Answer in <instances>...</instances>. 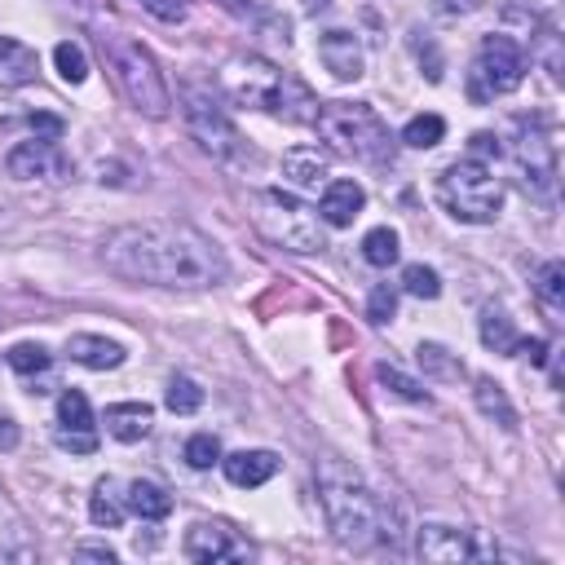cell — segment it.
I'll return each instance as SVG.
<instances>
[{
  "label": "cell",
  "instance_id": "1",
  "mask_svg": "<svg viewBox=\"0 0 565 565\" xmlns=\"http://www.w3.org/2000/svg\"><path fill=\"white\" fill-rule=\"evenodd\" d=\"M102 265L124 282L177 291H203L230 274L221 243L185 221H141L110 230L102 238Z\"/></svg>",
  "mask_w": 565,
  "mask_h": 565
},
{
  "label": "cell",
  "instance_id": "2",
  "mask_svg": "<svg viewBox=\"0 0 565 565\" xmlns=\"http://www.w3.org/2000/svg\"><path fill=\"white\" fill-rule=\"evenodd\" d=\"M318 499H322L327 525H331L340 547L371 552L380 539H393L388 534V508L380 503V494L362 481V472L349 459H340V455L318 459Z\"/></svg>",
  "mask_w": 565,
  "mask_h": 565
},
{
  "label": "cell",
  "instance_id": "3",
  "mask_svg": "<svg viewBox=\"0 0 565 565\" xmlns=\"http://www.w3.org/2000/svg\"><path fill=\"white\" fill-rule=\"evenodd\" d=\"M97 49H102V62L110 66L115 88L124 93V102L132 110H141L146 119H163L172 110V88L159 71L154 53L137 35H128L119 26H97Z\"/></svg>",
  "mask_w": 565,
  "mask_h": 565
},
{
  "label": "cell",
  "instance_id": "4",
  "mask_svg": "<svg viewBox=\"0 0 565 565\" xmlns=\"http://www.w3.org/2000/svg\"><path fill=\"white\" fill-rule=\"evenodd\" d=\"M221 84H225V93H230L238 106H252V110H269V115L296 119V124H313V115H318L313 93H309L300 79H291L287 71H278L274 62L256 57V53L225 62Z\"/></svg>",
  "mask_w": 565,
  "mask_h": 565
},
{
  "label": "cell",
  "instance_id": "5",
  "mask_svg": "<svg viewBox=\"0 0 565 565\" xmlns=\"http://www.w3.org/2000/svg\"><path fill=\"white\" fill-rule=\"evenodd\" d=\"M313 128L322 141H331V150L366 163V168H384L393 163V132L388 124L380 119L375 106L366 102H318V115H313Z\"/></svg>",
  "mask_w": 565,
  "mask_h": 565
},
{
  "label": "cell",
  "instance_id": "6",
  "mask_svg": "<svg viewBox=\"0 0 565 565\" xmlns=\"http://www.w3.org/2000/svg\"><path fill=\"white\" fill-rule=\"evenodd\" d=\"M437 199L441 207L463 221V225H490L503 207V181L490 172V163L477 159H455L441 177H437Z\"/></svg>",
  "mask_w": 565,
  "mask_h": 565
},
{
  "label": "cell",
  "instance_id": "7",
  "mask_svg": "<svg viewBox=\"0 0 565 565\" xmlns=\"http://www.w3.org/2000/svg\"><path fill=\"white\" fill-rule=\"evenodd\" d=\"M525 79V53L512 35H486L472 66H468V97L472 102H494Z\"/></svg>",
  "mask_w": 565,
  "mask_h": 565
},
{
  "label": "cell",
  "instance_id": "8",
  "mask_svg": "<svg viewBox=\"0 0 565 565\" xmlns=\"http://www.w3.org/2000/svg\"><path fill=\"white\" fill-rule=\"evenodd\" d=\"M256 221H260V230H265L278 247H287V252H322V247H327L313 207L300 203V199L287 194V190H265Z\"/></svg>",
  "mask_w": 565,
  "mask_h": 565
},
{
  "label": "cell",
  "instance_id": "9",
  "mask_svg": "<svg viewBox=\"0 0 565 565\" xmlns=\"http://www.w3.org/2000/svg\"><path fill=\"white\" fill-rule=\"evenodd\" d=\"M185 128H190V137L216 159V163H234V159H243V150H247V141H243V132L234 128V119L225 115V106L212 97V93H203V88H185Z\"/></svg>",
  "mask_w": 565,
  "mask_h": 565
},
{
  "label": "cell",
  "instance_id": "10",
  "mask_svg": "<svg viewBox=\"0 0 565 565\" xmlns=\"http://www.w3.org/2000/svg\"><path fill=\"white\" fill-rule=\"evenodd\" d=\"M415 556L433 561V565H459V561H494V556H512V552H503L499 543H490L472 530H459L446 521H424L415 530Z\"/></svg>",
  "mask_w": 565,
  "mask_h": 565
},
{
  "label": "cell",
  "instance_id": "11",
  "mask_svg": "<svg viewBox=\"0 0 565 565\" xmlns=\"http://www.w3.org/2000/svg\"><path fill=\"white\" fill-rule=\"evenodd\" d=\"M512 168L530 199L547 203L556 194V146L543 128H521V137L512 141Z\"/></svg>",
  "mask_w": 565,
  "mask_h": 565
},
{
  "label": "cell",
  "instance_id": "12",
  "mask_svg": "<svg viewBox=\"0 0 565 565\" xmlns=\"http://www.w3.org/2000/svg\"><path fill=\"white\" fill-rule=\"evenodd\" d=\"M181 552L190 561H203V565L207 561H247L252 556V543L238 539V530L225 525V521H194L185 530V539H181Z\"/></svg>",
  "mask_w": 565,
  "mask_h": 565
},
{
  "label": "cell",
  "instance_id": "13",
  "mask_svg": "<svg viewBox=\"0 0 565 565\" xmlns=\"http://www.w3.org/2000/svg\"><path fill=\"white\" fill-rule=\"evenodd\" d=\"M57 446L71 455H93L97 450V424H93V406L79 388H62L57 397V428H53Z\"/></svg>",
  "mask_w": 565,
  "mask_h": 565
},
{
  "label": "cell",
  "instance_id": "14",
  "mask_svg": "<svg viewBox=\"0 0 565 565\" xmlns=\"http://www.w3.org/2000/svg\"><path fill=\"white\" fill-rule=\"evenodd\" d=\"M318 62H322L340 84L362 79V66H366L362 44H358V35H349V31H322V35H318Z\"/></svg>",
  "mask_w": 565,
  "mask_h": 565
},
{
  "label": "cell",
  "instance_id": "15",
  "mask_svg": "<svg viewBox=\"0 0 565 565\" xmlns=\"http://www.w3.org/2000/svg\"><path fill=\"white\" fill-rule=\"evenodd\" d=\"M362 207H366V190H362L353 177H335V181H327L322 194H318V221H327V225H335V230L353 225V216H358Z\"/></svg>",
  "mask_w": 565,
  "mask_h": 565
},
{
  "label": "cell",
  "instance_id": "16",
  "mask_svg": "<svg viewBox=\"0 0 565 565\" xmlns=\"http://www.w3.org/2000/svg\"><path fill=\"white\" fill-rule=\"evenodd\" d=\"M4 168H9V177H18V181H35V177H53V172H62L66 159L57 154L53 141L35 137V141H18V146L9 150V159H4Z\"/></svg>",
  "mask_w": 565,
  "mask_h": 565
},
{
  "label": "cell",
  "instance_id": "17",
  "mask_svg": "<svg viewBox=\"0 0 565 565\" xmlns=\"http://www.w3.org/2000/svg\"><path fill=\"white\" fill-rule=\"evenodd\" d=\"M66 353H71V362H79V366H88V371H115V366H124V344H115V340H106V335H93V331H75V335H66Z\"/></svg>",
  "mask_w": 565,
  "mask_h": 565
},
{
  "label": "cell",
  "instance_id": "18",
  "mask_svg": "<svg viewBox=\"0 0 565 565\" xmlns=\"http://www.w3.org/2000/svg\"><path fill=\"white\" fill-rule=\"evenodd\" d=\"M225 468V481L238 486V490H252V486H265L274 472H278V455L274 450H234L221 459Z\"/></svg>",
  "mask_w": 565,
  "mask_h": 565
},
{
  "label": "cell",
  "instance_id": "19",
  "mask_svg": "<svg viewBox=\"0 0 565 565\" xmlns=\"http://www.w3.org/2000/svg\"><path fill=\"white\" fill-rule=\"evenodd\" d=\"M327 172H331V159H327V150H318V146H291V150L282 154V177H287L296 190H318V185H327Z\"/></svg>",
  "mask_w": 565,
  "mask_h": 565
},
{
  "label": "cell",
  "instance_id": "20",
  "mask_svg": "<svg viewBox=\"0 0 565 565\" xmlns=\"http://www.w3.org/2000/svg\"><path fill=\"white\" fill-rule=\"evenodd\" d=\"M40 71V57L31 44L13 40V35H0V84L4 88H18V84H31Z\"/></svg>",
  "mask_w": 565,
  "mask_h": 565
},
{
  "label": "cell",
  "instance_id": "21",
  "mask_svg": "<svg viewBox=\"0 0 565 565\" xmlns=\"http://www.w3.org/2000/svg\"><path fill=\"white\" fill-rule=\"evenodd\" d=\"M150 419H154V411L146 402H115V406H106V433L115 441H141L150 433Z\"/></svg>",
  "mask_w": 565,
  "mask_h": 565
},
{
  "label": "cell",
  "instance_id": "22",
  "mask_svg": "<svg viewBox=\"0 0 565 565\" xmlns=\"http://www.w3.org/2000/svg\"><path fill=\"white\" fill-rule=\"evenodd\" d=\"M124 503H128V512H137L141 521H163V516L172 512V494H168L159 481H146V477L128 481Z\"/></svg>",
  "mask_w": 565,
  "mask_h": 565
},
{
  "label": "cell",
  "instance_id": "23",
  "mask_svg": "<svg viewBox=\"0 0 565 565\" xmlns=\"http://www.w3.org/2000/svg\"><path fill=\"white\" fill-rule=\"evenodd\" d=\"M472 397H477V411L486 415V419H494L499 428H516V406L508 402V393H503V384L499 380H490V375H477V384H472Z\"/></svg>",
  "mask_w": 565,
  "mask_h": 565
},
{
  "label": "cell",
  "instance_id": "24",
  "mask_svg": "<svg viewBox=\"0 0 565 565\" xmlns=\"http://www.w3.org/2000/svg\"><path fill=\"white\" fill-rule=\"evenodd\" d=\"M124 512H128V503H124V494H119V481L102 477V481L93 486V499H88V516H93V525H102V530H119V525H124Z\"/></svg>",
  "mask_w": 565,
  "mask_h": 565
},
{
  "label": "cell",
  "instance_id": "25",
  "mask_svg": "<svg viewBox=\"0 0 565 565\" xmlns=\"http://www.w3.org/2000/svg\"><path fill=\"white\" fill-rule=\"evenodd\" d=\"M481 344L503 353V358H516L521 353V331L512 327V318L503 309H486L481 313Z\"/></svg>",
  "mask_w": 565,
  "mask_h": 565
},
{
  "label": "cell",
  "instance_id": "26",
  "mask_svg": "<svg viewBox=\"0 0 565 565\" xmlns=\"http://www.w3.org/2000/svg\"><path fill=\"white\" fill-rule=\"evenodd\" d=\"M534 296H539V305H543L552 318L565 313V265H561V260H543V265H539V274H534Z\"/></svg>",
  "mask_w": 565,
  "mask_h": 565
},
{
  "label": "cell",
  "instance_id": "27",
  "mask_svg": "<svg viewBox=\"0 0 565 565\" xmlns=\"http://www.w3.org/2000/svg\"><path fill=\"white\" fill-rule=\"evenodd\" d=\"M397 252H402V243H397V230H388V225H375V230H366V238H362V260H366V265H375V269H388V265L397 260Z\"/></svg>",
  "mask_w": 565,
  "mask_h": 565
},
{
  "label": "cell",
  "instance_id": "28",
  "mask_svg": "<svg viewBox=\"0 0 565 565\" xmlns=\"http://www.w3.org/2000/svg\"><path fill=\"white\" fill-rule=\"evenodd\" d=\"M441 137H446V119L441 115H415L402 128V146H411V150H433Z\"/></svg>",
  "mask_w": 565,
  "mask_h": 565
},
{
  "label": "cell",
  "instance_id": "29",
  "mask_svg": "<svg viewBox=\"0 0 565 565\" xmlns=\"http://www.w3.org/2000/svg\"><path fill=\"white\" fill-rule=\"evenodd\" d=\"M415 358H419V366H424L428 380H459L463 375V362L455 353H446L441 344H419Z\"/></svg>",
  "mask_w": 565,
  "mask_h": 565
},
{
  "label": "cell",
  "instance_id": "30",
  "mask_svg": "<svg viewBox=\"0 0 565 565\" xmlns=\"http://www.w3.org/2000/svg\"><path fill=\"white\" fill-rule=\"evenodd\" d=\"M163 406H168L172 415H194V411L203 406V388H199L190 375H172V380H168V393H163Z\"/></svg>",
  "mask_w": 565,
  "mask_h": 565
},
{
  "label": "cell",
  "instance_id": "31",
  "mask_svg": "<svg viewBox=\"0 0 565 565\" xmlns=\"http://www.w3.org/2000/svg\"><path fill=\"white\" fill-rule=\"evenodd\" d=\"M9 366H13L22 380H35V375H44V371L53 366V353H49L44 344H13V349H9Z\"/></svg>",
  "mask_w": 565,
  "mask_h": 565
},
{
  "label": "cell",
  "instance_id": "32",
  "mask_svg": "<svg viewBox=\"0 0 565 565\" xmlns=\"http://www.w3.org/2000/svg\"><path fill=\"white\" fill-rule=\"evenodd\" d=\"M53 66H57V75H62L66 84H84V75H88V57H84V49H79L75 40H62V44L53 49Z\"/></svg>",
  "mask_w": 565,
  "mask_h": 565
},
{
  "label": "cell",
  "instance_id": "33",
  "mask_svg": "<svg viewBox=\"0 0 565 565\" xmlns=\"http://www.w3.org/2000/svg\"><path fill=\"white\" fill-rule=\"evenodd\" d=\"M375 375H380V384H384L388 393H397V397H406V402H428V388H424L419 380H411L406 371H397V366L380 362V366H375Z\"/></svg>",
  "mask_w": 565,
  "mask_h": 565
},
{
  "label": "cell",
  "instance_id": "34",
  "mask_svg": "<svg viewBox=\"0 0 565 565\" xmlns=\"http://www.w3.org/2000/svg\"><path fill=\"white\" fill-rule=\"evenodd\" d=\"M402 287H406L411 296H419V300H437V296H441V278H437V269H428V265H406V269H402Z\"/></svg>",
  "mask_w": 565,
  "mask_h": 565
},
{
  "label": "cell",
  "instance_id": "35",
  "mask_svg": "<svg viewBox=\"0 0 565 565\" xmlns=\"http://www.w3.org/2000/svg\"><path fill=\"white\" fill-rule=\"evenodd\" d=\"M185 463H190V468H212V463H221V441H216L212 433H194V437L185 441Z\"/></svg>",
  "mask_w": 565,
  "mask_h": 565
},
{
  "label": "cell",
  "instance_id": "36",
  "mask_svg": "<svg viewBox=\"0 0 565 565\" xmlns=\"http://www.w3.org/2000/svg\"><path fill=\"white\" fill-rule=\"evenodd\" d=\"M393 313H397V291H393L388 282L371 287V296H366V318H371L375 327H384V322H388Z\"/></svg>",
  "mask_w": 565,
  "mask_h": 565
},
{
  "label": "cell",
  "instance_id": "37",
  "mask_svg": "<svg viewBox=\"0 0 565 565\" xmlns=\"http://www.w3.org/2000/svg\"><path fill=\"white\" fill-rule=\"evenodd\" d=\"M468 159H477V163L499 159V137H494V132H472V141H468Z\"/></svg>",
  "mask_w": 565,
  "mask_h": 565
},
{
  "label": "cell",
  "instance_id": "38",
  "mask_svg": "<svg viewBox=\"0 0 565 565\" xmlns=\"http://www.w3.org/2000/svg\"><path fill=\"white\" fill-rule=\"evenodd\" d=\"M150 18H159V22H181L185 18V4L181 0H137Z\"/></svg>",
  "mask_w": 565,
  "mask_h": 565
},
{
  "label": "cell",
  "instance_id": "39",
  "mask_svg": "<svg viewBox=\"0 0 565 565\" xmlns=\"http://www.w3.org/2000/svg\"><path fill=\"white\" fill-rule=\"evenodd\" d=\"M411 49H415V57H419V62H428V79L437 84V79H441V53H437V44H433V40H424V44H419V40H411Z\"/></svg>",
  "mask_w": 565,
  "mask_h": 565
},
{
  "label": "cell",
  "instance_id": "40",
  "mask_svg": "<svg viewBox=\"0 0 565 565\" xmlns=\"http://www.w3.org/2000/svg\"><path fill=\"white\" fill-rule=\"evenodd\" d=\"M18 441H22V428L9 415H0V450H18Z\"/></svg>",
  "mask_w": 565,
  "mask_h": 565
},
{
  "label": "cell",
  "instance_id": "41",
  "mask_svg": "<svg viewBox=\"0 0 565 565\" xmlns=\"http://www.w3.org/2000/svg\"><path fill=\"white\" fill-rule=\"evenodd\" d=\"M75 556H84V561H106V565L115 561V552H110L106 543H79V547H75Z\"/></svg>",
  "mask_w": 565,
  "mask_h": 565
},
{
  "label": "cell",
  "instance_id": "42",
  "mask_svg": "<svg viewBox=\"0 0 565 565\" xmlns=\"http://www.w3.org/2000/svg\"><path fill=\"white\" fill-rule=\"evenodd\" d=\"M437 9H441V13H472V9H477V0H441Z\"/></svg>",
  "mask_w": 565,
  "mask_h": 565
},
{
  "label": "cell",
  "instance_id": "43",
  "mask_svg": "<svg viewBox=\"0 0 565 565\" xmlns=\"http://www.w3.org/2000/svg\"><path fill=\"white\" fill-rule=\"evenodd\" d=\"M221 4H225L230 13H238V18H247V13L256 9V0H221Z\"/></svg>",
  "mask_w": 565,
  "mask_h": 565
}]
</instances>
